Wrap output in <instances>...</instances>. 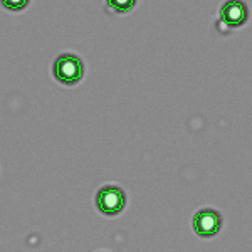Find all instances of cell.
Returning <instances> with one entry per match:
<instances>
[{"label":"cell","mask_w":252,"mask_h":252,"mask_svg":"<svg viewBox=\"0 0 252 252\" xmlns=\"http://www.w3.org/2000/svg\"><path fill=\"white\" fill-rule=\"evenodd\" d=\"M220 215L215 210H200L193 219L195 232L202 237H212L220 229Z\"/></svg>","instance_id":"3"},{"label":"cell","mask_w":252,"mask_h":252,"mask_svg":"<svg viewBox=\"0 0 252 252\" xmlns=\"http://www.w3.org/2000/svg\"><path fill=\"white\" fill-rule=\"evenodd\" d=\"M126 197L118 187H103L96 195V207L104 215H116L125 207Z\"/></svg>","instance_id":"2"},{"label":"cell","mask_w":252,"mask_h":252,"mask_svg":"<svg viewBox=\"0 0 252 252\" xmlns=\"http://www.w3.org/2000/svg\"><path fill=\"white\" fill-rule=\"evenodd\" d=\"M108 5L118 14H125V12L131 10L135 7L136 0H106Z\"/></svg>","instance_id":"5"},{"label":"cell","mask_w":252,"mask_h":252,"mask_svg":"<svg viewBox=\"0 0 252 252\" xmlns=\"http://www.w3.org/2000/svg\"><path fill=\"white\" fill-rule=\"evenodd\" d=\"M222 19L232 27L241 26V24L246 22V19H247L246 3L241 2V0H229L227 3H223Z\"/></svg>","instance_id":"4"},{"label":"cell","mask_w":252,"mask_h":252,"mask_svg":"<svg viewBox=\"0 0 252 252\" xmlns=\"http://www.w3.org/2000/svg\"><path fill=\"white\" fill-rule=\"evenodd\" d=\"M29 0H2V5L9 10H14V12H19L22 9H26Z\"/></svg>","instance_id":"6"},{"label":"cell","mask_w":252,"mask_h":252,"mask_svg":"<svg viewBox=\"0 0 252 252\" xmlns=\"http://www.w3.org/2000/svg\"><path fill=\"white\" fill-rule=\"evenodd\" d=\"M54 78L63 84H74L83 78V63L78 56L74 54H61L58 59L54 61Z\"/></svg>","instance_id":"1"}]
</instances>
